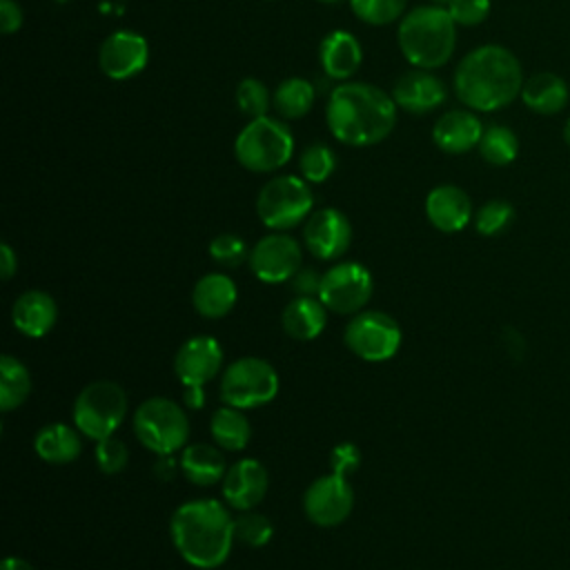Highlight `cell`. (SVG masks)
Instances as JSON below:
<instances>
[{
  "instance_id": "obj_1",
  "label": "cell",
  "mask_w": 570,
  "mask_h": 570,
  "mask_svg": "<svg viewBox=\"0 0 570 570\" xmlns=\"http://www.w3.org/2000/svg\"><path fill=\"white\" fill-rule=\"evenodd\" d=\"M396 109L394 98L381 87L370 82H345L330 94L325 120L338 142L370 147L392 134Z\"/></svg>"
},
{
  "instance_id": "obj_2",
  "label": "cell",
  "mask_w": 570,
  "mask_h": 570,
  "mask_svg": "<svg viewBox=\"0 0 570 570\" xmlns=\"http://www.w3.org/2000/svg\"><path fill=\"white\" fill-rule=\"evenodd\" d=\"M517 56L501 45H481L463 56L454 71L456 98L474 111H497L523 89Z\"/></svg>"
},
{
  "instance_id": "obj_3",
  "label": "cell",
  "mask_w": 570,
  "mask_h": 570,
  "mask_svg": "<svg viewBox=\"0 0 570 570\" xmlns=\"http://www.w3.org/2000/svg\"><path fill=\"white\" fill-rule=\"evenodd\" d=\"M178 554L194 568H218L234 541V519L216 499H194L176 508L169 523Z\"/></svg>"
},
{
  "instance_id": "obj_4",
  "label": "cell",
  "mask_w": 570,
  "mask_h": 570,
  "mask_svg": "<svg viewBox=\"0 0 570 570\" xmlns=\"http://www.w3.org/2000/svg\"><path fill=\"white\" fill-rule=\"evenodd\" d=\"M399 49L416 69L443 67L456 47V22L439 4L414 7L401 18Z\"/></svg>"
},
{
  "instance_id": "obj_5",
  "label": "cell",
  "mask_w": 570,
  "mask_h": 570,
  "mask_svg": "<svg viewBox=\"0 0 570 570\" xmlns=\"http://www.w3.org/2000/svg\"><path fill=\"white\" fill-rule=\"evenodd\" d=\"M236 160L256 174L283 167L294 154V136L289 127L272 116L252 118L234 140Z\"/></svg>"
},
{
  "instance_id": "obj_6",
  "label": "cell",
  "mask_w": 570,
  "mask_h": 570,
  "mask_svg": "<svg viewBox=\"0 0 570 570\" xmlns=\"http://www.w3.org/2000/svg\"><path fill=\"white\" fill-rule=\"evenodd\" d=\"M134 432L147 450L167 456L185 445L189 421L176 401L151 396L138 405L134 414Z\"/></svg>"
},
{
  "instance_id": "obj_7",
  "label": "cell",
  "mask_w": 570,
  "mask_h": 570,
  "mask_svg": "<svg viewBox=\"0 0 570 570\" xmlns=\"http://www.w3.org/2000/svg\"><path fill=\"white\" fill-rule=\"evenodd\" d=\"M314 205L312 189L305 178L298 176H274L267 180L256 198V214L269 229L285 232L309 218Z\"/></svg>"
},
{
  "instance_id": "obj_8",
  "label": "cell",
  "mask_w": 570,
  "mask_h": 570,
  "mask_svg": "<svg viewBox=\"0 0 570 570\" xmlns=\"http://www.w3.org/2000/svg\"><path fill=\"white\" fill-rule=\"evenodd\" d=\"M127 414V394L114 381H94L73 403V423L80 434L100 441L111 436Z\"/></svg>"
},
{
  "instance_id": "obj_9",
  "label": "cell",
  "mask_w": 570,
  "mask_h": 570,
  "mask_svg": "<svg viewBox=\"0 0 570 570\" xmlns=\"http://www.w3.org/2000/svg\"><path fill=\"white\" fill-rule=\"evenodd\" d=\"M278 392L276 370L258 356H243L234 361L220 381V399L225 405L252 410L269 403Z\"/></svg>"
},
{
  "instance_id": "obj_10",
  "label": "cell",
  "mask_w": 570,
  "mask_h": 570,
  "mask_svg": "<svg viewBox=\"0 0 570 570\" xmlns=\"http://www.w3.org/2000/svg\"><path fill=\"white\" fill-rule=\"evenodd\" d=\"M345 345L363 361H387L399 352L401 327L385 312L367 309L347 323Z\"/></svg>"
},
{
  "instance_id": "obj_11",
  "label": "cell",
  "mask_w": 570,
  "mask_h": 570,
  "mask_svg": "<svg viewBox=\"0 0 570 570\" xmlns=\"http://www.w3.org/2000/svg\"><path fill=\"white\" fill-rule=\"evenodd\" d=\"M372 287L374 283L367 267L354 261H345L323 274L318 298L330 312L354 314L370 301Z\"/></svg>"
},
{
  "instance_id": "obj_12",
  "label": "cell",
  "mask_w": 570,
  "mask_h": 570,
  "mask_svg": "<svg viewBox=\"0 0 570 570\" xmlns=\"http://www.w3.org/2000/svg\"><path fill=\"white\" fill-rule=\"evenodd\" d=\"M354 505V492L343 474L318 476L303 497L305 514L312 523L330 528L347 519Z\"/></svg>"
},
{
  "instance_id": "obj_13",
  "label": "cell",
  "mask_w": 570,
  "mask_h": 570,
  "mask_svg": "<svg viewBox=\"0 0 570 570\" xmlns=\"http://www.w3.org/2000/svg\"><path fill=\"white\" fill-rule=\"evenodd\" d=\"M301 245L283 234L263 236L249 252V267L254 276L263 283H283L289 281L301 269Z\"/></svg>"
},
{
  "instance_id": "obj_14",
  "label": "cell",
  "mask_w": 570,
  "mask_h": 570,
  "mask_svg": "<svg viewBox=\"0 0 570 570\" xmlns=\"http://www.w3.org/2000/svg\"><path fill=\"white\" fill-rule=\"evenodd\" d=\"M149 60V45L136 31H114L98 51L100 71L111 80H129L138 76Z\"/></svg>"
},
{
  "instance_id": "obj_15",
  "label": "cell",
  "mask_w": 570,
  "mask_h": 570,
  "mask_svg": "<svg viewBox=\"0 0 570 570\" xmlns=\"http://www.w3.org/2000/svg\"><path fill=\"white\" fill-rule=\"evenodd\" d=\"M303 240L316 258L334 261L347 252L352 243V225L343 212L323 207L305 220Z\"/></svg>"
},
{
  "instance_id": "obj_16",
  "label": "cell",
  "mask_w": 570,
  "mask_h": 570,
  "mask_svg": "<svg viewBox=\"0 0 570 570\" xmlns=\"http://www.w3.org/2000/svg\"><path fill=\"white\" fill-rule=\"evenodd\" d=\"M223 365L220 343L212 336H191L185 341L174 358L176 376L183 385H205Z\"/></svg>"
},
{
  "instance_id": "obj_17",
  "label": "cell",
  "mask_w": 570,
  "mask_h": 570,
  "mask_svg": "<svg viewBox=\"0 0 570 570\" xmlns=\"http://www.w3.org/2000/svg\"><path fill=\"white\" fill-rule=\"evenodd\" d=\"M448 91L441 78L430 73V69H412L396 78L392 98L399 109L410 114H428L443 105Z\"/></svg>"
},
{
  "instance_id": "obj_18",
  "label": "cell",
  "mask_w": 570,
  "mask_h": 570,
  "mask_svg": "<svg viewBox=\"0 0 570 570\" xmlns=\"http://www.w3.org/2000/svg\"><path fill=\"white\" fill-rule=\"evenodd\" d=\"M267 492V470L256 459H238L223 476V497L236 510L256 508Z\"/></svg>"
},
{
  "instance_id": "obj_19",
  "label": "cell",
  "mask_w": 570,
  "mask_h": 570,
  "mask_svg": "<svg viewBox=\"0 0 570 570\" xmlns=\"http://www.w3.org/2000/svg\"><path fill=\"white\" fill-rule=\"evenodd\" d=\"M428 220L445 234L461 232L472 218L470 196L456 185H439L425 198Z\"/></svg>"
},
{
  "instance_id": "obj_20",
  "label": "cell",
  "mask_w": 570,
  "mask_h": 570,
  "mask_svg": "<svg viewBox=\"0 0 570 570\" xmlns=\"http://www.w3.org/2000/svg\"><path fill=\"white\" fill-rule=\"evenodd\" d=\"M481 136V120L468 109H450L432 127V140L445 154H463L479 147Z\"/></svg>"
},
{
  "instance_id": "obj_21",
  "label": "cell",
  "mask_w": 570,
  "mask_h": 570,
  "mask_svg": "<svg viewBox=\"0 0 570 570\" xmlns=\"http://www.w3.org/2000/svg\"><path fill=\"white\" fill-rule=\"evenodd\" d=\"M56 316H58L56 301L40 289H29L20 294L11 307V321L16 330L31 338L45 336L53 327Z\"/></svg>"
},
{
  "instance_id": "obj_22",
  "label": "cell",
  "mask_w": 570,
  "mask_h": 570,
  "mask_svg": "<svg viewBox=\"0 0 570 570\" xmlns=\"http://www.w3.org/2000/svg\"><path fill=\"white\" fill-rule=\"evenodd\" d=\"M318 58H321L323 71L330 78L347 80L361 67L363 51H361L358 40L350 31L336 29L323 38V42L318 47Z\"/></svg>"
},
{
  "instance_id": "obj_23",
  "label": "cell",
  "mask_w": 570,
  "mask_h": 570,
  "mask_svg": "<svg viewBox=\"0 0 570 570\" xmlns=\"http://www.w3.org/2000/svg\"><path fill=\"white\" fill-rule=\"evenodd\" d=\"M521 100L534 114H557L568 102V85L561 76L552 71H537L532 73L521 89Z\"/></svg>"
},
{
  "instance_id": "obj_24",
  "label": "cell",
  "mask_w": 570,
  "mask_h": 570,
  "mask_svg": "<svg viewBox=\"0 0 570 570\" xmlns=\"http://www.w3.org/2000/svg\"><path fill=\"white\" fill-rule=\"evenodd\" d=\"M325 309L327 307L316 296H296L283 309V330L298 341L316 338L327 323Z\"/></svg>"
},
{
  "instance_id": "obj_25",
  "label": "cell",
  "mask_w": 570,
  "mask_h": 570,
  "mask_svg": "<svg viewBox=\"0 0 570 570\" xmlns=\"http://www.w3.org/2000/svg\"><path fill=\"white\" fill-rule=\"evenodd\" d=\"M194 307L205 318H220L236 303V283L225 274H205L191 292Z\"/></svg>"
},
{
  "instance_id": "obj_26",
  "label": "cell",
  "mask_w": 570,
  "mask_h": 570,
  "mask_svg": "<svg viewBox=\"0 0 570 570\" xmlns=\"http://www.w3.org/2000/svg\"><path fill=\"white\" fill-rule=\"evenodd\" d=\"M80 430L67 425V423H49L45 425L36 439H33V448L36 454L47 461V463H69L76 461L78 454L82 452V441H80Z\"/></svg>"
},
{
  "instance_id": "obj_27",
  "label": "cell",
  "mask_w": 570,
  "mask_h": 570,
  "mask_svg": "<svg viewBox=\"0 0 570 570\" xmlns=\"http://www.w3.org/2000/svg\"><path fill=\"white\" fill-rule=\"evenodd\" d=\"M183 474L196 485H214L227 472L225 456L209 443H194L180 456Z\"/></svg>"
},
{
  "instance_id": "obj_28",
  "label": "cell",
  "mask_w": 570,
  "mask_h": 570,
  "mask_svg": "<svg viewBox=\"0 0 570 570\" xmlns=\"http://www.w3.org/2000/svg\"><path fill=\"white\" fill-rule=\"evenodd\" d=\"M209 430H212L214 441L223 450H232V452L243 450L252 436L249 421L245 419V414L238 407H232V405H223L212 414Z\"/></svg>"
},
{
  "instance_id": "obj_29",
  "label": "cell",
  "mask_w": 570,
  "mask_h": 570,
  "mask_svg": "<svg viewBox=\"0 0 570 570\" xmlns=\"http://www.w3.org/2000/svg\"><path fill=\"white\" fill-rule=\"evenodd\" d=\"M314 100H316L314 85L305 78L283 80L276 87L274 98H272L278 116H283L287 120H296V118H303L305 114H309V109L314 107Z\"/></svg>"
},
{
  "instance_id": "obj_30",
  "label": "cell",
  "mask_w": 570,
  "mask_h": 570,
  "mask_svg": "<svg viewBox=\"0 0 570 570\" xmlns=\"http://www.w3.org/2000/svg\"><path fill=\"white\" fill-rule=\"evenodd\" d=\"M31 392L29 370L13 356L0 358V410L9 412L24 403Z\"/></svg>"
},
{
  "instance_id": "obj_31",
  "label": "cell",
  "mask_w": 570,
  "mask_h": 570,
  "mask_svg": "<svg viewBox=\"0 0 570 570\" xmlns=\"http://www.w3.org/2000/svg\"><path fill=\"white\" fill-rule=\"evenodd\" d=\"M479 151L490 165H510L519 154V138L505 125H490L488 129H483Z\"/></svg>"
},
{
  "instance_id": "obj_32",
  "label": "cell",
  "mask_w": 570,
  "mask_h": 570,
  "mask_svg": "<svg viewBox=\"0 0 570 570\" xmlns=\"http://www.w3.org/2000/svg\"><path fill=\"white\" fill-rule=\"evenodd\" d=\"M298 169L305 180L323 183L336 169V154L332 151V147H327L323 142H312L303 149V154L298 158Z\"/></svg>"
},
{
  "instance_id": "obj_33",
  "label": "cell",
  "mask_w": 570,
  "mask_h": 570,
  "mask_svg": "<svg viewBox=\"0 0 570 570\" xmlns=\"http://www.w3.org/2000/svg\"><path fill=\"white\" fill-rule=\"evenodd\" d=\"M514 220V207L508 200H488L474 214V227L483 236H497L505 232Z\"/></svg>"
},
{
  "instance_id": "obj_34",
  "label": "cell",
  "mask_w": 570,
  "mask_h": 570,
  "mask_svg": "<svg viewBox=\"0 0 570 570\" xmlns=\"http://www.w3.org/2000/svg\"><path fill=\"white\" fill-rule=\"evenodd\" d=\"M407 0H350L352 11L367 24L381 27L399 20L405 11Z\"/></svg>"
},
{
  "instance_id": "obj_35",
  "label": "cell",
  "mask_w": 570,
  "mask_h": 570,
  "mask_svg": "<svg viewBox=\"0 0 570 570\" xmlns=\"http://www.w3.org/2000/svg\"><path fill=\"white\" fill-rule=\"evenodd\" d=\"M234 537L245 546L261 548L272 539V521L254 510H243L234 519Z\"/></svg>"
},
{
  "instance_id": "obj_36",
  "label": "cell",
  "mask_w": 570,
  "mask_h": 570,
  "mask_svg": "<svg viewBox=\"0 0 570 570\" xmlns=\"http://www.w3.org/2000/svg\"><path fill=\"white\" fill-rule=\"evenodd\" d=\"M236 105L238 109L249 118L267 116L269 107V91L267 87L256 78H243L236 87Z\"/></svg>"
},
{
  "instance_id": "obj_37",
  "label": "cell",
  "mask_w": 570,
  "mask_h": 570,
  "mask_svg": "<svg viewBox=\"0 0 570 570\" xmlns=\"http://www.w3.org/2000/svg\"><path fill=\"white\" fill-rule=\"evenodd\" d=\"M209 256L225 267H238L247 258V245L236 234H218L209 243Z\"/></svg>"
},
{
  "instance_id": "obj_38",
  "label": "cell",
  "mask_w": 570,
  "mask_h": 570,
  "mask_svg": "<svg viewBox=\"0 0 570 570\" xmlns=\"http://www.w3.org/2000/svg\"><path fill=\"white\" fill-rule=\"evenodd\" d=\"M96 461L105 474H116L127 463V445L114 434L107 439H100L96 445Z\"/></svg>"
},
{
  "instance_id": "obj_39",
  "label": "cell",
  "mask_w": 570,
  "mask_h": 570,
  "mask_svg": "<svg viewBox=\"0 0 570 570\" xmlns=\"http://www.w3.org/2000/svg\"><path fill=\"white\" fill-rule=\"evenodd\" d=\"M456 24L474 27L490 13V0H450L445 7Z\"/></svg>"
},
{
  "instance_id": "obj_40",
  "label": "cell",
  "mask_w": 570,
  "mask_h": 570,
  "mask_svg": "<svg viewBox=\"0 0 570 570\" xmlns=\"http://www.w3.org/2000/svg\"><path fill=\"white\" fill-rule=\"evenodd\" d=\"M330 463H332V472H334V474L347 476L354 468H358V450H356V445H352V443H341V445H336V448L332 450Z\"/></svg>"
},
{
  "instance_id": "obj_41",
  "label": "cell",
  "mask_w": 570,
  "mask_h": 570,
  "mask_svg": "<svg viewBox=\"0 0 570 570\" xmlns=\"http://www.w3.org/2000/svg\"><path fill=\"white\" fill-rule=\"evenodd\" d=\"M321 281L323 276L312 269V267H301L294 276H292V287L298 296H318L321 289Z\"/></svg>"
},
{
  "instance_id": "obj_42",
  "label": "cell",
  "mask_w": 570,
  "mask_h": 570,
  "mask_svg": "<svg viewBox=\"0 0 570 570\" xmlns=\"http://www.w3.org/2000/svg\"><path fill=\"white\" fill-rule=\"evenodd\" d=\"M22 24V9L16 0H0V29L4 36L18 31Z\"/></svg>"
},
{
  "instance_id": "obj_43",
  "label": "cell",
  "mask_w": 570,
  "mask_h": 570,
  "mask_svg": "<svg viewBox=\"0 0 570 570\" xmlns=\"http://www.w3.org/2000/svg\"><path fill=\"white\" fill-rule=\"evenodd\" d=\"M16 267H18V258H16L13 249L7 243H2V247H0V272H2V278L9 281L13 276V272H16Z\"/></svg>"
},
{
  "instance_id": "obj_44",
  "label": "cell",
  "mask_w": 570,
  "mask_h": 570,
  "mask_svg": "<svg viewBox=\"0 0 570 570\" xmlns=\"http://www.w3.org/2000/svg\"><path fill=\"white\" fill-rule=\"evenodd\" d=\"M183 399H185L187 407H194V410L203 407L205 405V385H185Z\"/></svg>"
},
{
  "instance_id": "obj_45",
  "label": "cell",
  "mask_w": 570,
  "mask_h": 570,
  "mask_svg": "<svg viewBox=\"0 0 570 570\" xmlns=\"http://www.w3.org/2000/svg\"><path fill=\"white\" fill-rule=\"evenodd\" d=\"M0 570H36L29 561H24V559H20V557H7L4 561H2V568Z\"/></svg>"
},
{
  "instance_id": "obj_46",
  "label": "cell",
  "mask_w": 570,
  "mask_h": 570,
  "mask_svg": "<svg viewBox=\"0 0 570 570\" xmlns=\"http://www.w3.org/2000/svg\"><path fill=\"white\" fill-rule=\"evenodd\" d=\"M563 140H566V145L570 147V118L566 120V127H563Z\"/></svg>"
},
{
  "instance_id": "obj_47",
  "label": "cell",
  "mask_w": 570,
  "mask_h": 570,
  "mask_svg": "<svg viewBox=\"0 0 570 570\" xmlns=\"http://www.w3.org/2000/svg\"><path fill=\"white\" fill-rule=\"evenodd\" d=\"M434 4H443V2H450V0H432Z\"/></svg>"
},
{
  "instance_id": "obj_48",
  "label": "cell",
  "mask_w": 570,
  "mask_h": 570,
  "mask_svg": "<svg viewBox=\"0 0 570 570\" xmlns=\"http://www.w3.org/2000/svg\"><path fill=\"white\" fill-rule=\"evenodd\" d=\"M321 2H327V4H334V2H341V0H321Z\"/></svg>"
}]
</instances>
